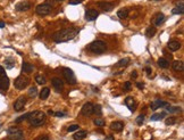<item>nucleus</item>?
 Wrapping results in <instances>:
<instances>
[{
	"instance_id": "nucleus-1",
	"label": "nucleus",
	"mask_w": 184,
	"mask_h": 140,
	"mask_svg": "<svg viewBox=\"0 0 184 140\" xmlns=\"http://www.w3.org/2000/svg\"><path fill=\"white\" fill-rule=\"evenodd\" d=\"M76 34H77L76 29L68 27V29H63L59 31H56L53 34V39L55 42L60 44V42H66V41H70L72 39H74Z\"/></svg>"
},
{
	"instance_id": "nucleus-2",
	"label": "nucleus",
	"mask_w": 184,
	"mask_h": 140,
	"mask_svg": "<svg viewBox=\"0 0 184 140\" xmlns=\"http://www.w3.org/2000/svg\"><path fill=\"white\" fill-rule=\"evenodd\" d=\"M27 120H28V123L32 125V126H41L45 123V120H47V116L43 112L41 111H34V112H31L28 113V116H27Z\"/></svg>"
},
{
	"instance_id": "nucleus-3",
	"label": "nucleus",
	"mask_w": 184,
	"mask_h": 140,
	"mask_svg": "<svg viewBox=\"0 0 184 140\" xmlns=\"http://www.w3.org/2000/svg\"><path fill=\"white\" fill-rule=\"evenodd\" d=\"M106 44L101 40H96L88 46V49L93 54H102L106 50Z\"/></svg>"
},
{
	"instance_id": "nucleus-4",
	"label": "nucleus",
	"mask_w": 184,
	"mask_h": 140,
	"mask_svg": "<svg viewBox=\"0 0 184 140\" xmlns=\"http://www.w3.org/2000/svg\"><path fill=\"white\" fill-rule=\"evenodd\" d=\"M7 134L10 140H24V133L18 128H9L7 130Z\"/></svg>"
},
{
	"instance_id": "nucleus-5",
	"label": "nucleus",
	"mask_w": 184,
	"mask_h": 140,
	"mask_svg": "<svg viewBox=\"0 0 184 140\" xmlns=\"http://www.w3.org/2000/svg\"><path fill=\"white\" fill-rule=\"evenodd\" d=\"M28 83H30V80H28V78L25 76V75H19V76H17V78L15 79V81H14V86H15V88L18 89V90L25 89V88L28 86Z\"/></svg>"
},
{
	"instance_id": "nucleus-6",
	"label": "nucleus",
	"mask_w": 184,
	"mask_h": 140,
	"mask_svg": "<svg viewBox=\"0 0 184 140\" xmlns=\"http://www.w3.org/2000/svg\"><path fill=\"white\" fill-rule=\"evenodd\" d=\"M63 75H64V78H65L66 82H67L68 84L74 86V84H76V83H77V81H76V76H75L74 72L70 70V69H68V67H66V69H64V70H63Z\"/></svg>"
},
{
	"instance_id": "nucleus-7",
	"label": "nucleus",
	"mask_w": 184,
	"mask_h": 140,
	"mask_svg": "<svg viewBox=\"0 0 184 140\" xmlns=\"http://www.w3.org/2000/svg\"><path fill=\"white\" fill-rule=\"evenodd\" d=\"M51 9H53L51 5H49V4H41V5H39L36 7L35 11L40 16H45V15H49L51 13Z\"/></svg>"
},
{
	"instance_id": "nucleus-8",
	"label": "nucleus",
	"mask_w": 184,
	"mask_h": 140,
	"mask_svg": "<svg viewBox=\"0 0 184 140\" xmlns=\"http://www.w3.org/2000/svg\"><path fill=\"white\" fill-rule=\"evenodd\" d=\"M26 105V98L24 96H21L17 98V100L14 103V109L16 112H19L24 108V106Z\"/></svg>"
},
{
	"instance_id": "nucleus-9",
	"label": "nucleus",
	"mask_w": 184,
	"mask_h": 140,
	"mask_svg": "<svg viewBox=\"0 0 184 140\" xmlns=\"http://www.w3.org/2000/svg\"><path fill=\"white\" fill-rule=\"evenodd\" d=\"M8 88H9L8 76L6 75L5 72L4 73H0V89L4 90V91H6V90H8Z\"/></svg>"
},
{
	"instance_id": "nucleus-10",
	"label": "nucleus",
	"mask_w": 184,
	"mask_h": 140,
	"mask_svg": "<svg viewBox=\"0 0 184 140\" xmlns=\"http://www.w3.org/2000/svg\"><path fill=\"white\" fill-rule=\"evenodd\" d=\"M99 16V11L97 10V9H93V8H89L87 9V11H85V19L87 21H94L97 19V17Z\"/></svg>"
},
{
	"instance_id": "nucleus-11",
	"label": "nucleus",
	"mask_w": 184,
	"mask_h": 140,
	"mask_svg": "<svg viewBox=\"0 0 184 140\" xmlns=\"http://www.w3.org/2000/svg\"><path fill=\"white\" fill-rule=\"evenodd\" d=\"M51 82H53V86L57 92H61L63 91V89H64V81L60 78H53Z\"/></svg>"
},
{
	"instance_id": "nucleus-12",
	"label": "nucleus",
	"mask_w": 184,
	"mask_h": 140,
	"mask_svg": "<svg viewBox=\"0 0 184 140\" xmlns=\"http://www.w3.org/2000/svg\"><path fill=\"white\" fill-rule=\"evenodd\" d=\"M98 7L102 9L104 11H112L114 9V4L108 2V1H99L98 2Z\"/></svg>"
},
{
	"instance_id": "nucleus-13",
	"label": "nucleus",
	"mask_w": 184,
	"mask_h": 140,
	"mask_svg": "<svg viewBox=\"0 0 184 140\" xmlns=\"http://www.w3.org/2000/svg\"><path fill=\"white\" fill-rule=\"evenodd\" d=\"M93 104H91V103H87V104H84L83 107H82V109H81V113L82 115H84V116H89V115H91V114L93 113Z\"/></svg>"
},
{
	"instance_id": "nucleus-14",
	"label": "nucleus",
	"mask_w": 184,
	"mask_h": 140,
	"mask_svg": "<svg viewBox=\"0 0 184 140\" xmlns=\"http://www.w3.org/2000/svg\"><path fill=\"white\" fill-rule=\"evenodd\" d=\"M30 8H31V4L28 1H21L15 6V9L17 11H26Z\"/></svg>"
},
{
	"instance_id": "nucleus-15",
	"label": "nucleus",
	"mask_w": 184,
	"mask_h": 140,
	"mask_svg": "<svg viewBox=\"0 0 184 140\" xmlns=\"http://www.w3.org/2000/svg\"><path fill=\"white\" fill-rule=\"evenodd\" d=\"M167 106H168V103H166V101H161V100H159V99L153 100V101L150 104V107H151L152 111H156V109H158L159 107H167Z\"/></svg>"
},
{
	"instance_id": "nucleus-16",
	"label": "nucleus",
	"mask_w": 184,
	"mask_h": 140,
	"mask_svg": "<svg viewBox=\"0 0 184 140\" xmlns=\"http://www.w3.org/2000/svg\"><path fill=\"white\" fill-rule=\"evenodd\" d=\"M125 105L129 107V109H130L131 112H134L135 108H136V103H135V100H134L133 97H126V99H125Z\"/></svg>"
},
{
	"instance_id": "nucleus-17",
	"label": "nucleus",
	"mask_w": 184,
	"mask_h": 140,
	"mask_svg": "<svg viewBox=\"0 0 184 140\" xmlns=\"http://www.w3.org/2000/svg\"><path fill=\"white\" fill-rule=\"evenodd\" d=\"M167 47H168V49H169L171 51H177V50L181 48V44H180L177 40H171V41H168Z\"/></svg>"
},
{
	"instance_id": "nucleus-18",
	"label": "nucleus",
	"mask_w": 184,
	"mask_h": 140,
	"mask_svg": "<svg viewBox=\"0 0 184 140\" xmlns=\"http://www.w3.org/2000/svg\"><path fill=\"white\" fill-rule=\"evenodd\" d=\"M164 22H165V15H164L163 13H158V14L155 15V17H153V23H155L156 26L161 25Z\"/></svg>"
},
{
	"instance_id": "nucleus-19",
	"label": "nucleus",
	"mask_w": 184,
	"mask_h": 140,
	"mask_svg": "<svg viewBox=\"0 0 184 140\" xmlns=\"http://www.w3.org/2000/svg\"><path fill=\"white\" fill-rule=\"evenodd\" d=\"M124 128V124L123 122H119V121H116V122H113L110 124V129L115 132H121Z\"/></svg>"
},
{
	"instance_id": "nucleus-20",
	"label": "nucleus",
	"mask_w": 184,
	"mask_h": 140,
	"mask_svg": "<svg viewBox=\"0 0 184 140\" xmlns=\"http://www.w3.org/2000/svg\"><path fill=\"white\" fill-rule=\"evenodd\" d=\"M172 13H173V14H175V15H182V14H183L184 13L183 0H181V1H180V4H177V6H176L173 10H172Z\"/></svg>"
},
{
	"instance_id": "nucleus-21",
	"label": "nucleus",
	"mask_w": 184,
	"mask_h": 140,
	"mask_svg": "<svg viewBox=\"0 0 184 140\" xmlns=\"http://www.w3.org/2000/svg\"><path fill=\"white\" fill-rule=\"evenodd\" d=\"M172 67L173 70L176 71V72H182L184 70V64L182 61H175L173 64H172Z\"/></svg>"
},
{
	"instance_id": "nucleus-22",
	"label": "nucleus",
	"mask_w": 184,
	"mask_h": 140,
	"mask_svg": "<svg viewBox=\"0 0 184 140\" xmlns=\"http://www.w3.org/2000/svg\"><path fill=\"white\" fill-rule=\"evenodd\" d=\"M87 136H88V132L84 130H80L77 133L74 134V140H83Z\"/></svg>"
},
{
	"instance_id": "nucleus-23",
	"label": "nucleus",
	"mask_w": 184,
	"mask_h": 140,
	"mask_svg": "<svg viewBox=\"0 0 184 140\" xmlns=\"http://www.w3.org/2000/svg\"><path fill=\"white\" fill-rule=\"evenodd\" d=\"M15 66V59L14 58H11V57H8V58H6V61H5V67L6 69H13Z\"/></svg>"
},
{
	"instance_id": "nucleus-24",
	"label": "nucleus",
	"mask_w": 184,
	"mask_h": 140,
	"mask_svg": "<svg viewBox=\"0 0 184 140\" xmlns=\"http://www.w3.org/2000/svg\"><path fill=\"white\" fill-rule=\"evenodd\" d=\"M33 65H31V64H28L26 61H23V65H22V70L23 72H25V73H31L32 71H33Z\"/></svg>"
},
{
	"instance_id": "nucleus-25",
	"label": "nucleus",
	"mask_w": 184,
	"mask_h": 140,
	"mask_svg": "<svg viewBox=\"0 0 184 140\" xmlns=\"http://www.w3.org/2000/svg\"><path fill=\"white\" fill-rule=\"evenodd\" d=\"M158 66L161 69H167V67H169V63L166 58H159L158 59Z\"/></svg>"
},
{
	"instance_id": "nucleus-26",
	"label": "nucleus",
	"mask_w": 184,
	"mask_h": 140,
	"mask_svg": "<svg viewBox=\"0 0 184 140\" xmlns=\"http://www.w3.org/2000/svg\"><path fill=\"white\" fill-rule=\"evenodd\" d=\"M49 94H50V89L49 88H43L41 91H40V98L44 100V99H47L48 97H49Z\"/></svg>"
},
{
	"instance_id": "nucleus-27",
	"label": "nucleus",
	"mask_w": 184,
	"mask_h": 140,
	"mask_svg": "<svg viewBox=\"0 0 184 140\" xmlns=\"http://www.w3.org/2000/svg\"><path fill=\"white\" fill-rule=\"evenodd\" d=\"M117 16L119 18H126L129 16V9L127 8H122L117 11Z\"/></svg>"
},
{
	"instance_id": "nucleus-28",
	"label": "nucleus",
	"mask_w": 184,
	"mask_h": 140,
	"mask_svg": "<svg viewBox=\"0 0 184 140\" xmlns=\"http://www.w3.org/2000/svg\"><path fill=\"white\" fill-rule=\"evenodd\" d=\"M156 27H153V26H149L148 29H147V31H146V36L147 38H152L153 35L156 34Z\"/></svg>"
},
{
	"instance_id": "nucleus-29",
	"label": "nucleus",
	"mask_w": 184,
	"mask_h": 140,
	"mask_svg": "<svg viewBox=\"0 0 184 140\" xmlns=\"http://www.w3.org/2000/svg\"><path fill=\"white\" fill-rule=\"evenodd\" d=\"M129 63H130V58H123L116 64V66L117 67H125V66L129 65Z\"/></svg>"
},
{
	"instance_id": "nucleus-30",
	"label": "nucleus",
	"mask_w": 184,
	"mask_h": 140,
	"mask_svg": "<svg viewBox=\"0 0 184 140\" xmlns=\"http://www.w3.org/2000/svg\"><path fill=\"white\" fill-rule=\"evenodd\" d=\"M35 82L38 84H45L47 83V80H45V78H44L43 75H36L35 76Z\"/></svg>"
},
{
	"instance_id": "nucleus-31",
	"label": "nucleus",
	"mask_w": 184,
	"mask_h": 140,
	"mask_svg": "<svg viewBox=\"0 0 184 140\" xmlns=\"http://www.w3.org/2000/svg\"><path fill=\"white\" fill-rule=\"evenodd\" d=\"M165 115H166V113L165 112H163V113L160 114H153L152 116H151V121H158V120H160V119H163V117H165Z\"/></svg>"
},
{
	"instance_id": "nucleus-32",
	"label": "nucleus",
	"mask_w": 184,
	"mask_h": 140,
	"mask_svg": "<svg viewBox=\"0 0 184 140\" xmlns=\"http://www.w3.org/2000/svg\"><path fill=\"white\" fill-rule=\"evenodd\" d=\"M28 96L32 97V98H35L38 96V89L35 87H31L28 89Z\"/></svg>"
},
{
	"instance_id": "nucleus-33",
	"label": "nucleus",
	"mask_w": 184,
	"mask_h": 140,
	"mask_svg": "<svg viewBox=\"0 0 184 140\" xmlns=\"http://www.w3.org/2000/svg\"><path fill=\"white\" fill-rule=\"evenodd\" d=\"M166 111L169 113H178V112H181V108L180 107H172V106L168 105L166 107Z\"/></svg>"
},
{
	"instance_id": "nucleus-34",
	"label": "nucleus",
	"mask_w": 184,
	"mask_h": 140,
	"mask_svg": "<svg viewBox=\"0 0 184 140\" xmlns=\"http://www.w3.org/2000/svg\"><path fill=\"white\" fill-rule=\"evenodd\" d=\"M176 117H174V116H171V117H167L166 121H165V123H166V125H173V124H175L176 123Z\"/></svg>"
},
{
	"instance_id": "nucleus-35",
	"label": "nucleus",
	"mask_w": 184,
	"mask_h": 140,
	"mask_svg": "<svg viewBox=\"0 0 184 140\" xmlns=\"http://www.w3.org/2000/svg\"><path fill=\"white\" fill-rule=\"evenodd\" d=\"M93 123L96 124L97 126H104V125H105V121H104L102 119H94Z\"/></svg>"
},
{
	"instance_id": "nucleus-36",
	"label": "nucleus",
	"mask_w": 184,
	"mask_h": 140,
	"mask_svg": "<svg viewBox=\"0 0 184 140\" xmlns=\"http://www.w3.org/2000/svg\"><path fill=\"white\" fill-rule=\"evenodd\" d=\"M93 113H96L97 115H101V114H102V111H101V106H100V105L93 106Z\"/></svg>"
},
{
	"instance_id": "nucleus-37",
	"label": "nucleus",
	"mask_w": 184,
	"mask_h": 140,
	"mask_svg": "<svg viewBox=\"0 0 184 140\" xmlns=\"http://www.w3.org/2000/svg\"><path fill=\"white\" fill-rule=\"evenodd\" d=\"M27 116H28V113L24 114V115H22V116H19L18 119L15 120V123H21V122H23L24 120H27Z\"/></svg>"
},
{
	"instance_id": "nucleus-38",
	"label": "nucleus",
	"mask_w": 184,
	"mask_h": 140,
	"mask_svg": "<svg viewBox=\"0 0 184 140\" xmlns=\"http://www.w3.org/2000/svg\"><path fill=\"white\" fill-rule=\"evenodd\" d=\"M143 122H144V115H139L136 117V124L138 125H142Z\"/></svg>"
},
{
	"instance_id": "nucleus-39",
	"label": "nucleus",
	"mask_w": 184,
	"mask_h": 140,
	"mask_svg": "<svg viewBox=\"0 0 184 140\" xmlns=\"http://www.w3.org/2000/svg\"><path fill=\"white\" fill-rule=\"evenodd\" d=\"M79 125L77 124H73V125H70L68 126V129H67V131L68 132H73V131H76V130H79Z\"/></svg>"
},
{
	"instance_id": "nucleus-40",
	"label": "nucleus",
	"mask_w": 184,
	"mask_h": 140,
	"mask_svg": "<svg viewBox=\"0 0 184 140\" xmlns=\"http://www.w3.org/2000/svg\"><path fill=\"white\" fill-rule=\"evenodd\" d=\"M83 0H70V5H77V4H81Z\"/></svg>"
},
{
	"instance_id": "nucleus-41",
	"label": "nucleus",
	"mask_w": 184,
	"mask_h": 140,
	"mask_svg": "<svg viewBox=\"0 0 184 140\" xmlns=\"http://www.w3.org/2000/svg\"><path fill=\"white\" fill-rule=\"evenodd\" d=\"M53 115H56V116H58V117H61V116H66V113H63V112H56V113H53Z\"/></svg>"
},
{
	"instance_id": "nucleus-42",
	"label": "nucleus",
	"mask_w": 184,
	"mask_h": 140,
	"mask_svg": "<svg viewBox=\"0 0 184 140\" xmlns=\"http://www.w3.org/2000/svg\"><path fill=\"white\" fill-rule=\"evenodd\" d=\"M124 89H125V90H130V89H131V82H125Z\"/></svg>"
},
{
	"instance_id": "nucleus-43",
	"label": "nucleus",
	"mask_w": 184,
	"mask_h": 140,
	"mask_svg": "<svg viewBox=\"0 0 184 140\" xmlns=\"http://www.w3.org/2000/svg\"><path fill=\"white\" fill-rule=\"evenodd\" d=\"M136 87L139 88V89H143V88H144V84L141 83V82H136Z\"/></svg>"
},
{
	"instance_id": "nucleus-44",
	"label": "nucleus",
	"mask_w": 184,
	"mask_h": 140,
	"mask_svg": "<svg viewBox=\"0 0 184 140\" xmlns=\"http://www.w3.org/2000/svg\"><path fill=\"white\" fill-rule=\"evenodd\" d=\"M131 76L133 78V79H136V78H138V74H136V72H135V71H133V72H132Z\"/></svg>"
},
{
	"instance_id": "nucleus-45",
	"label": "nucleus",
	"mask_w": 184,
	"mask_h": 140,
	"mask_svg": "<svg viewBox=\"0 0 184 140\" xmlns=\"http://www.w3.org/2000/svg\"><path fill=\"white\" fill-rule=\"evenodd\" d=\"M146 72H147V74L150 75V73H151V69L150 67H146Z\"/></svg>"
},
{
	"instance_id": "nucleus-46",
	"label": "nucleus",
	"mask_w": 184,
	"mask_h": 140,
	"mask_svg": "<svg viewBox=\"0 0 184 140\" xmlns=\"http://www.w3.org/2000/svg\"><path fill=\"white\" fill-rule=\"evenodd\" d=\"M105 140H114V137L113 136H108V137H106Z\"/></svg>"
},
{
	"instance_id": "nucleus-47",
	"label": "nucleus",
	"mask_w": 184,
	"mask_h": 140,
	"mask_svg": "<svg viewBox=\"0 0 184 140\" xmlns=\"http://www.w3.org/2000/svg\"><path fill=\"white\" fill-rule=\"evenodd\" d=\"M2 27H5V23L0 21V29H2Z\"/></svg>"
},
{
	"instance_id": "nucleus-48",
	"label": "nucleus",
	"mask_w": 184,
	"mask_h": 140,
	"mask_svg": "<svg viewBox=\"0 0 184 140\" xmlns=\"http://www.w3.org/2000/svg\"><path fill=\"white\" fill-rule=\"evenodd\" d=\"M4 72H5V69H4V67L0 65V73H4Z\"/></svg>"
},
{
	"instance_id": "nucleus-49",
	"label": "nucleus",
	"mask_w": 184,
	"mask_h": 140,
	"mask_svg": "<svg viewBox=\"0 0 184 140\" xmlns=\"http://www.w3.org/2000/svg\"><path fill=\"white\" fill-rule=\"evenodd\" d=\"M41 140H50V139H49L48 137H42V138H41Z\"/></svg>"
},
{
	"instance_id": "nucleus-50",
	"label": "nucleus",
	"mask_w": 184,
	"mask_h": 140,
	"mask_svg": "<svg viewBox=\"0 0 184 140\" xmlns=\"http://www.w3.org/2000/svg\"><path fill=\"white\" fill-rule=\"evenodd\" d=\"M155 1H161V0H155Z\"/></svg>"
},
{
	"instance_id": "nucleus-51",
	"label": "nucleus",
	"mask_w": 184,
	"mask_h": 140,
	"mask_svg": "<svg viewBox=\"0 0 184 140\" xmlns=\"http://www.w3.org/2000/svg\"><path fill=\"white\" fill-rule=\"evenodd\" d=\"M57 1H64V0H57Z\"/></svg>"
},
{
	"instance_id": "nucleus-52",
	"label": "nucleus",
	"mask_w": 184,
	"mask_h": 140,
	"mask_svg": "<svg viewBox=\"0 0 184 140\" xmlns=\"http://www.w3.org/2000/svg\"><path fill=\"white\" fill-rule=\"evenodd\" d=\"M0 128H1V124H0Z\"/></svg>"
}]
</instances>
